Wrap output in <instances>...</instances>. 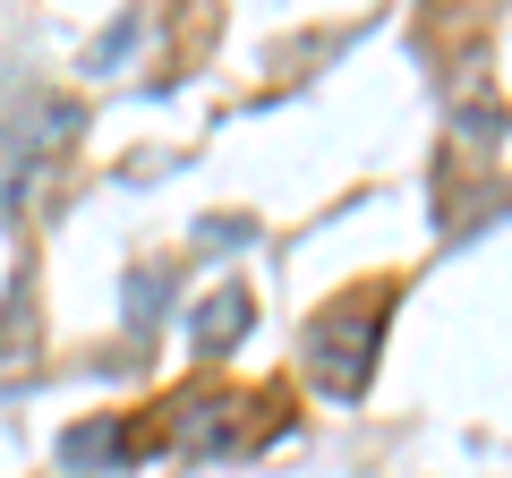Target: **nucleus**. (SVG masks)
Listing matches in <instances>:
<instances>
[{"label":"nucleus","mask_w":512,"mask_h":478,"mask_svg":"<svg viewBox=\"0 0 512 478\" xmlns=\"http://www.w3.org/2000/svg\"><path fill=\"white\" fill-rule=\"evenodd\" d=\"M376 333H384V299H342V308H325L308 325V385L333 393V402L367 393V376H376Z\"/></svg>","instance_id":"nucleus-1"},{"label":"nucleus","mask_w":512,"mask_h":478,"mask_svg":"<svg viewBox=\"0 0 512 478\" xmlns=\"http://www.w3.org/2000/svg\"><path fill=\"white\" fill-rule=\"evenodd\" d=\"M248 325H256V299L239 291V282H222V291H214V299L197 308V325H188V342H197L205 359H222V350H231V342H239Z\"/></svg>","instance_id":"nucleus-2"},{"label":"nucleus","mask_w":512,"mask_h":478,"mask_svg":"<svg viewBox=\"0 0 512 478\" xmlns=\"http://www.w3.org/2000/svg\"><path fill=\"white\" fill-rule=\"evenodd\" d=\"M171 436H180V453H214V444L239 436V402H188V419Z\"/></svg>","instance_id":"nucleus-3"},{"label":"nucleus","mask_w":512,"mask_h":478,"mask_svg":"<svg viewBox=\"0 0 512 478\" xmlns=\"http://www.w3.org/2000/svg\"><path fill=\"white\" fill-rule=\"evenodd\" d=\"M128 453V436H120V427H69V436H60V461H69V470H94V461H120Z\"/></svg>","instance_id":"nucleus-4"}]
</instances>
